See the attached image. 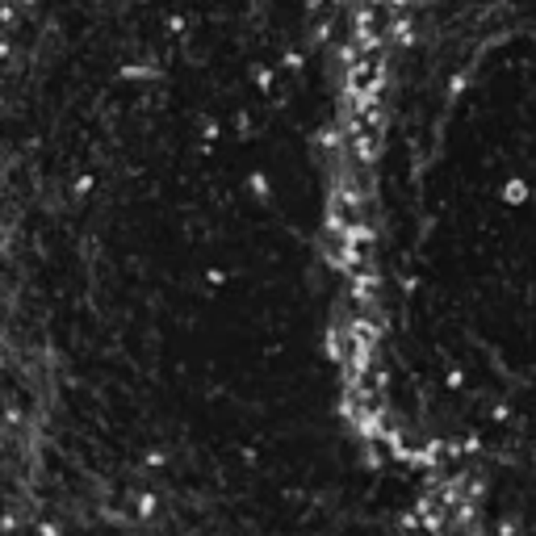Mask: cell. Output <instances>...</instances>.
<instances>
[{"mask_svg":"<svg viewBox=\"0 0 536 536\" xmlns=\"http://www.w3.org/2000/svg\"><path fill=\"white\" fill-rule=\"evenodd\" d=\"M151 512H155V499H151V495H143V499H138V516H151Z\"/></svg>","mask_w":536,"mask_h":536,"instance_id":"1","label":"cell"}]
</instances>
